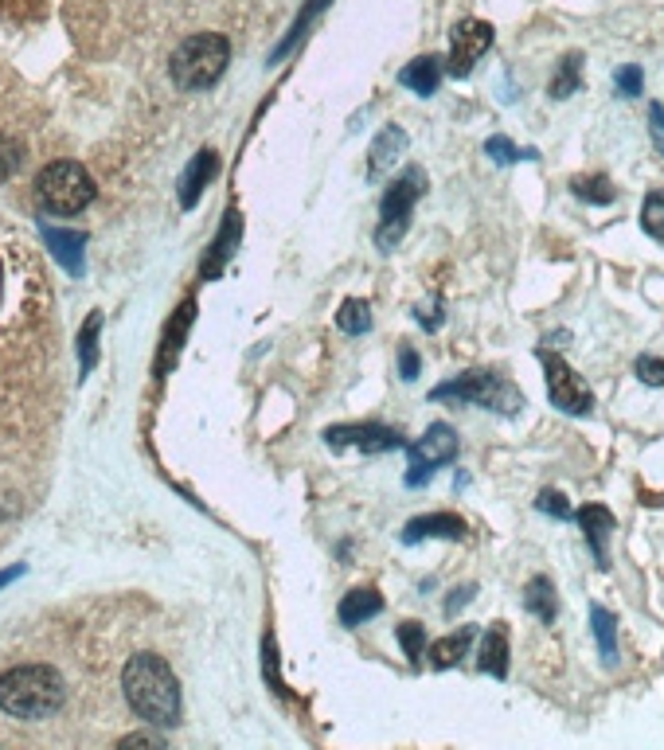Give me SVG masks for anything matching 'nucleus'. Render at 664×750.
I'll return each mask as SVG.
<instances>
[{"label":"nucleus","instance_id":"1","mask_svg":"<svg viewBox=\"0 0 664 750\" xmlns=\"http://www.w3.org/2000/svg\"><path fill=\"white\" fill-rule=\"evenodd\" d=\"M121 692L126 703L133 708L137 719L152 727H177L180 723V680L169 669V661L157 653H137L129 657L126 672H121Z\"/></svg>","mask_w":664,"mask_h":750},{"label":"nucleus","instance_id":"2","mask_svg":"<svg viewBox=\"0 0 664 750\" xmlns=\"http://www.w3.org/2000/svg\"><path fill=\"white\" fill-rule=\"evenodd\" d=\"M63 700L67 684L51 664H24L0 677V711L12 719H48Z\"/></svg>","mask_w":664,"mask_h":750},{"label":"nucleus","instance_id":"3","mask_svg":"<svg viewBox=\"0 0 664 750\" xmlns=\"http://www.w3.org/2000/svg\"><path fill=\"white\" fill-rule=\"evenodd\" d=\"M434 403H473V407L496 411V415H521L524 411V392L501 372H488V367H469V372L454 375L446 384H438L430 392Z\"/></svg>","mask_w":664,"mask_h":750},{"label":"nucleus","instance_id":"4","mask_svg":"<svg viewBox=\"0 0 664 750\" xmlns=\"http://www.w3.org/2000/svg\"><path fill=\"white\" fill-rule=\"evenodd\" d=\"M231 63V43L216 32H196L172 51V82L180 90H208L224 79Z\"/></svg>","mask_w":664,"mask_h":750},{"label":"nucleus","instance_id":"5","mask_svg":"<svg viewBox=\"0 0 664 750\" xmlns=\"http://www.w3.org/2000/svg\"><path fill=\"white\" fill-rule=\"evenodd\" d=\"M426 193V172L418 165L403 168L392 180V188L379 200V227H376V247L379 250H395L410 231V216H415V204L423 200Z\"/></svg>","mask_w":664,"mask_h":750},{"label":"nucleus","instance_id":"6","mask_svg":"<svg viewBox=\"0 0 664 750\" xmlns=\"http://www.w3.org/2000/svg\"><path fill=\"white\" fill-rule=\"evenodd\" d=\"M95 176L82 165H75V160H56V165H48L36 176L40 208L51 211V216H75V211H82L95 200Z\"/></svg>","mask_w":664,"mask_h":750},{"label":"nucleus","instance_id":"7","mask_svg":"<svg viewBox=\"0 0 664 750\" xmlns=\"http://www.w3.org/2000/svg\"><path fill=\"white\" fill-rule=\"evenodd\" d=\"M539 364H544L547 375V399L552 407H559L563 415H591L594 411V392L583 384V375H575V367L552 348H539L536 352Z\"/></svg>","mask_w":664,"mask_h":750},{"label":"nucleus","instance_id":"8","mask_svg":"<svg viewBox=\"0 0 664 750\" xmlns=\"http://www.w3.org/2000/svg\"><path fill=\"white\" fill-rule=\"evenodd\" d=\"M462 450L457 442V431L449 423H434L426 426V434L418 442H407V457H410V470H407V485L410 489H423L426 481L434 477V470L449 465Z\"/></svg>","mask_w":664,"mask_h":750},{"label":"nucleus","instance_id":"9","mask_svg":"<svg viewBox=\"0 0 664 750\" xmlns=\"http://www.w3.org/2000/svg\"><path fill=\"white\" fill-rule=\"evenodd\" d=\"M325 442L333 450H364V454H392V450H407V438H403L399 426H384V423H340L328 426Z\"/></svg>","mask_w":664,"mask_h":750},{"label":"nucleus","instance_id":"10","mask_svg":"<svg viewBox=\"0 0 664 750\" xmlns=\"http://www.w3.org/2000/svg\"><path fill=\"white\" fill-rule=\"evenodd\" d=\"M493 40H496L493 24H485V20H462V24L454 28V36H449L446 75H454V79H469L473 67L480 63V56L493 48Z\"/></svg>","mask_w":664,"mask_h":750},{"label":"nucleus","instance_id":"11","mask_svg":"<svg viewBox=\"0 0 664 750\" xmlns=\"http://www.w3.org/2000/svg\"><path fill=\"white\" fill-rule=\"evenodd\" d=\"M469 535V524H465L457 512H430V516H415L403 527V543L415 547L423 540H465Z\"/></svg>","mask_w":664,"mask_h":750},{"label":"nucleus","instance_id":"12","mask_svg":"<svg viewBox=\"0 0 664 750\" xmlns=\"http://www.w3.org/2000/svg\"><path fill=\"white\" fill-rule=\"evenodd\" d=\"M575 520H578V527H583V540L591 543L594 563L606 571L610 568L606 563V540L614 535V527H617L614 512H610L606 504H583V512H575Z\"/></svg>","mask_w":664,"mask_h":750},{"label":"nucleus","instance_id":"13","mask_svg":"<svg viewBox=\"0 0 664 750\" xmlns=\"http://www.w3.org/2000/svg\"><path fill=\"white\" fill-rule=\"evenodd\" d=\"M407 145L410 141L399 126L379 129V137L371 141V149H368V180H384L387 172H395V165H399V157L407 152Z\"/></svg>","mask_w":664,"mask_h":750},{"label":"nucleus","instance_id":"14","mask_svg":"<svg viewBox=\"0 0 664 750\" xmlns=\"http://www.w3.org/2000/svg\"><path fill=\"white\" fill-rule=\"evenodd\" d=\"M442 75H446V59H438V56H418V59H410V63L399 71V82L407 90H415V95L430 98V95H438Z\"/></svg>","mask_w":664,"mask_h":750},{"label":"nucleus","instance_id":"15","mask_svg":"<svg viewBox=\"0 0 664 750\" xmlns=\"http://www.w3.org/2000/svg\"><path fill=\"white\" fill-rule=\"evenodd\" d=\"M216 172H219L216 149L196 152L192 165H188V172H185V180H180V204H185V208H196V204H200V196H204V188H208V180Z\"/></svg>","mask_w":664,"mask_h":750},{"label":"nucleus","instance_id":"16","mask_svg":"<svg viewBox=\"0 0 664 750\" xmlns=\"http://www.w3.org/2000/svg\"><path fill=\"white\" fill-rule=\"evenodd\" d=\"M340 625H348V630H356V625L371 622V618L384 614V599H379L376 586H356V591H348L345 599H340Z\"/></svg>","mask_w":664,"mask_h":750},{"label":"nucleus","instance_id":"17","mask_svg":"<svg viewBox=\"0 0 664 750\" xmlns=\"http://www.w3.org/2000/svg\"><path fill=\"white\" fill-rule=\"evenodd\" d=\"M480 672L488 677L505 680L508 677V625L505 622H493L480 638Z\"/></svg>","mask_w":664,"mask_h":750},{"label":"nucleus","instance_id":"18","mask_svg":"<svg viewBox=\"0 0 664 750\" xmlns=\"http://www.w3.org/2000/svg\"><path fill=\"white\" fill-rule=\"evenodd\" d=\"M239 239H242V216H239V211H227V216H224V231L216 235L208 263H204V278H216V274L224 270L227 263H231V255L239 250Z\"/></svg>","mask_w":664,"mask_h":750},{"label":"nucleus","instance_id":"19","mask_svg":"<svg viewBox=\"0 0 664 750\" xmlns=\"http://www.w3.org/2000/svg\"><path fill=\"white\" fill-rule=\"evenodd\" d=\"M524 610L532 618H539L544 625H552L559 618V599H555V583L547 575H532L524 586Z\"/></svg>","mask_w":664,"mask_h":750},{"label":"nucleus","instance_id":"20","mask_svg":"<svg viewBox=\"0 0 664 750\" xmlns=\"http://www.w3.org/2000/svg\"><path fill=\"white\" fill-rule=\"evenodd\" d=\"M43 243L51 247V255L67 266V274H82V247H87V235L79 231H59V227H43Z\"/></svg>","mask_w":664,"mask_h":750},{"label":"nucleus","instance_id":"21","mask_svg":"<svg viewBox=\"0 0 664 750\" xmlns=\"http://www.w3.org/2000/svg\"><path fill=\"white\" fill-rule=\"evenodd\" d=\"M192 317H196V302H185L180 305V317H172L169 333H165V344H160V359H157V375H169V367L180 359V348H185V333L192 328Z\"/></svg>","mask_w":664,"mask_h":750},{"label":"nucleus","instance_id":"22","mask_svg":"<svg viewBox=\"0 0 664 750\" xmlns=\"http://www.w3.org/2000/svg\"><path fill=\"white\" fill-rule=\"evenodd\" d=\"M473 638H477V630H473V625H462V630L438 638L430 645V664H434V669H454V664H462V657H469Z\"/></svg>","mask_w":664,"mask_h":750},{"label":"nucleus","instance_id":"23","mask_svg":"<svg viewBox=\"0 0 664 750\" xmlns=\"http://www.w3.org/2000/svg\"><path fill=\"white\" fill-rule=\"evenodd\" d=\"M591 630H594V641H598L602 664H606V669H617V622L606 606H598V602L591 606Z\"/></svg>","mask_w":664,"mask_h":750},{"label":"nucleus","instance_id":"24","mask_svg":"<svg viewBox=\"0 0 664 750\" xmlns=\"http://www.w3.org/2000/svg\"><path fill=\"white\" fill-rule=\"evenodd\" d=\"M583 63L586 59L578 56V51H567V56L559 59V71H555L552 82H547V95H552L555 102L578 95V87H583Z\"/></svg>","mask_w":664,"mask_h":750},{"label":"nucleus","instance_id":"25","mask_svg":"<svg viewBox=\"0 0 664 750\" xmlns=\"http://www.w3.org/2000/svg\"><path fill=\"white\" fill-rule=\"evenodd\" d=\"M571 193L583 204H594V208H606V204L617 200V188L610 184V176L591 172V176H571Z\"/></svg>","mask_w":664,"mask_h":750},{"label":"nucleus","instance_id":"26","mask_svg":"<svg viewBox=\"0 0 664 750\" xmlns=\"http://www.w3.org/2000/svg\"><path fill=\"white\" fill-rule=\"evenodd\" d=\"M337 325H340V333H348V336H364L371 328V305L360 302V297H348L337 313Z\"/></svg>","mask_w":664,"mask_h":750},{"label":"nucleus","instance_id":"27","mask_svg":"<svg viewBox=\"0 0 664 750\" xmlns=\"http://www.w3.org/2000/svg\"><path fill=\"white\" fill-rule=\"evenodd\" d=\"M641 231H645L648 239L664 243V188L648 193L645 204H641Z\"/></svg>","mask_w":664,"mask_h":750},{"label":"nucleus","instance_id":"28","mask_svg":"<svg viewBox=\"0 0 664 750\" xmlns=\"http://www.w3.org/2000/svg\"><path fill=\"white\" fill-rule=\"evenodd\" d=\"M485 157L493 160V165H516V160H536L539 152L536 149H516L508 137H488L485 141Z\"/></svg>","mask_w":664,"mask_h":750},{"label":"nucleus","instance_id":"29","mask_svg":"<svg viewBox=\"0 0 664 750\" xmlns=\"http://www.w3.org/2000/svg\"><path fill=\"white\" fill-rule=\"evenodd\" d=\"M98 328H102V313H90L87 325L79 333V359H82V375L98 364Z\"/></svg>","mask_w":664,"mask_h":750},{"label":"nucleus","instance_id":"30","mask_svg":"<svg viewBox=\"0 0 664 750\" xmlns=\"http://www.w3.org/2000/svg\"><path fill=\"white\" fill-rule=\"evenodd\" d=\"M395 638H399L403 653L410 657V664L423 661V653H426V625L423 622H403L399 630H395Z\"/></svg>","mask_w":664,"mask_h":750},{"label":"nucleus","instance_id":"31","mask_svg":"<svg viewBox=\"0 0 664 750\" xmlns=\"http://www.w3.org/2000/svg\"><path fill=\"white\" fill-rule=\"evenodd\" d=\"M536 509L547 512V516H555V520H571V516H575V512H571V504H567V496L555 493V489H544V493L536 496Z\"/></svg>","mask_w":664,"mask_h":750},{"label":"nucleus","instance_id":"32","mask_svg":"<svg viewBox=\"0 0 664 750\" xmlns=\"http://www.w3.org/2000/svg\"><path fill=\"white\" fill-rule=\"evenodd\" d=\"M633 372H637L641 384H648V387H664V359H661V356H637Z\"/></svg>","mask_w":664,"mask_h":750},{"label":"nucleus","instance_id":"33","mask_svg":"<svg viewBox=\"0 0 664 750\" xmlns=\"http://www.w3.org/2000/svg\"><path fill=\"white\" fill-rule=\"evenodd\" d=\"M415 320L426 328V333H438L442 320H446V313H442V302H438V297H430V302H426V305H418V309H415Z\"/></svg>","mask_w":664,"mask_h":750},{"label":"nucleus","instance_id":"34","mask_svg":"<svg viewBox=\"0 0 664 750\" xmlns=\"http://www.w3.org/2000/svg\"><path fill=\"white\" fill-rule=\"evenodd\" d=\"M262 653H266V680H270L274 692L286 695V684H281V672H278V645H274V638L262 641Z\"/></svg>","mask_w":664,"mask_h":750},{"label":"nucleus","instance_id":"35","mask_svg":"<svg viewBox=\"0 0 664 750\" xmlns=\"http://www.w3.org/2000/svg\"><path fill=\"white\" fill-rule=\"evenodd\" d=\"M614 82H617V95L622 98H637L641 95V67H622V71L614 75Z\"/></svg>","mask_w":664,"mask_h":750},{"label":"nucleus","instance_id":"36","mask_svg":"<svg viewBox=\"0 0 664 750\" xmlns=\"http://www.w3.org/2000/svg\"><path fill=\"white\" fill-rule=\"evenodd\" d=\"M648 137H653V149L664 157V106L648 102Z\"/></svg>","mask_w":664,"mask_h":750},{"label":"nucleus","instance_id":"37","mask_svg":"<svg viewBox=\"0 0 664 750\" xmlns=\"http://www.w3.org/2000/svg\"><path fill=\"white\" fill-rule=\"evenodd\" d=\"M20 165V149L9 141V137H0V180H9Z\"/></svg>","mask_w":664,"mask_h":750},{"label":"nucleus","instance_id":"38","mask_svg":"<svg viewBox=\"0 0 664 750\" xmlns=\"http://www.w3.org/2000/svg\"><path fill=\"white\" fill-rule=\"evenodd\" d=\"M418 367H423V359H418V352L410 348V344H403V348H399V375H403V379H407V384H410V379H418Z\"/></svg>","mask_w":664,"mask_h":750},{"label":"nucleus","instance_id":"39","mask_svg":"<svg viewBox=\"0 0 664 750\" xmlns=\"http://www.w3.org/2000/svg\"><path fill=\"white\" fill-rule=\"evenodd\" d=\"M473 594H477V586H473V583L457 586V591L446 599V618H457V610H465V606H469V602H473Z\"/></svg>","mask_w":664,"mask_h":750},{"label":"nucleus","instance_id":"40","mask_svg":"<svg viewBox=\"0 0 664 750\" xmlns=\"http://www.w3.org/2000/svg\"><path fill=\"white\" fill-rule=\"evenodd\" d=\"M160 747V739L157 734H149V731H137V734H126V739H121V747Z\"/></svg>","mask_w":664,"mask_h":750},{"label":"nucleus","instance_id":"41","mask_svg":"<svg viewBox=\"0 0 664 750\" xmlns=\"http://www.w3.org/2000/svg\"><path fill=\"white\" fill-rule=\"evenodd\" d=\"M20 575H24V563H17V568H9V571H0V591H4L9 583H17Z\"/></svg>","mask_w":664,"mask_h":750}]
</instances>
